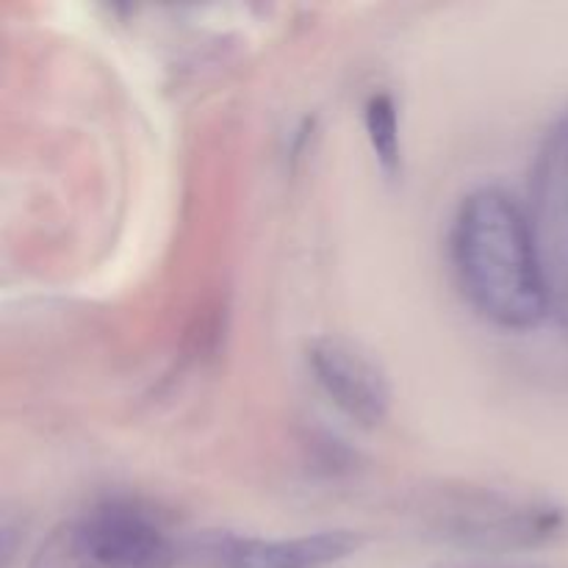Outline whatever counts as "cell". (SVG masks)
Returning <instances> with one entry per match:
<instances>
[{
  "label": "cell",
  "instance_id": "obj_3",
  "mask_svg": "<svg viewBox=\"0 0 568 568\" xmlns=\"http://www.w3.org/2000/svg\"><path fill=\"white\" fill-rule=\"evenodd\" d=\"M308 366L338 410L364 427H377L392 408V388L381 366L344 338H316Z\"/></svg>",
  "mask_w": 568,
  "mask_h": 568
},
{
  "label": "cell",
  "instance_id": "obj_1",
  "mask_svg": "<svg viewBox=\"0 0 568 568\" xmlns=\"http://www.w3.org/2000/svg\"><path fill=\"white\" fill-rule=\"evenodd\" d=\"M453 261L469 303L494 325L527 331L547 314V283L530 222L503 189H477L460 203Z\"/></svg>",
  "mask_w": 568,
  "mask_h": 568
},
{
  "label": "cell",
  "instance_id": "obj_5",
  "mask_svg": "<svg viewBox=\"0 0 568 568\" xmlns=\"http://www.w3.org/2000/svg\"><path fill=\"white\" fill-rule=\"evenodd\" d=\"M366 131H369L372 150H375L383 172L397 175L399 161H403V144H399L397 105L388 92L372 94L366 103Z\"/></svg>",
  "mask_w": 568,
  "mask_h": 568
},
{
  "label": "cell",
  "instance_id": "obj_2",
  "mask_svg": "<svg viewBox=\"0 0 568 568\" xmlns=\"http://www.w3.org/2000/svg\"><path fill=\"white\" fill-rule=\"evenodd\" d=\"M28 568H175V547L144 510L109 503L53 527Z\"/></svg>",
  "mask_w": 568,
  "mask_h": 568
},
{
  "label": "cell",
  "instance_id": "obj_4",
  "mask_svg": "<svg viewBox=\"0 0 568 568\" xmlns=\"http://www.w3.org/2000/svg\"><path fill=\"white\" fill-rule=\"evenodd\" d=\"M358 549V536L347 530L314 532L277 541H222L211 560L214 568H325Z\"/></svg>",
  "mask_w": 568,
  "mask_h": 568
}]
</instances>
